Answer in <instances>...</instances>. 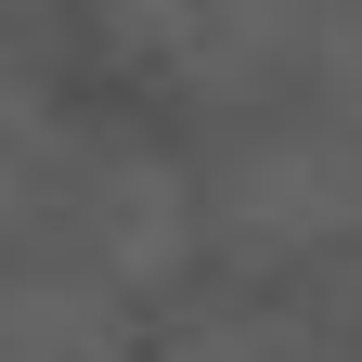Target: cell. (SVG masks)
<instances>
[{
    "mask_svg": "<svg viewBox=\"0 0 362 362\" xmlns=\"http://www.w3.org/2000/svg\"><path fill=\"white\" fill-rule=\"evenodd\" d=\"M194 220L259 259H324L362 246V129L310 117V129H246L233 156L194 181Z\"/></svg>",
    "mask_w": 362,
    "mask_h": 362,
    "instance_id": "1",
    "label": "cell"
},
{
    "mask_svg": "<svg viewBox=\"0 0 362 362\" xmlns=\"http://www.w3.org/2000/svg\"><path fill=\"white\" fill-rule=\"evenodd\" d=\"M0 362H143L129 310L65 272H0Z\"/></svg>",
    "mask_w": 362,
    "mask_h": 362,
    "instance_id": "2",
    "label": "cell"
},
{
    "mask_svg": "<svg viewBox=\"0 0 362 362\" xmlns=\"http://www.w3.org/2000/svg\"><path fill=\"white\" fill-rule=\"evenodd\" d=\"M324 52H310V78H324V117L337 129H362V13H337V26H310Z\"/></svg>",
    "mask_w": 362,
    "mask_h": 362,
    "instance_id": "3",
    "label": "cell"
}]
</instances>
